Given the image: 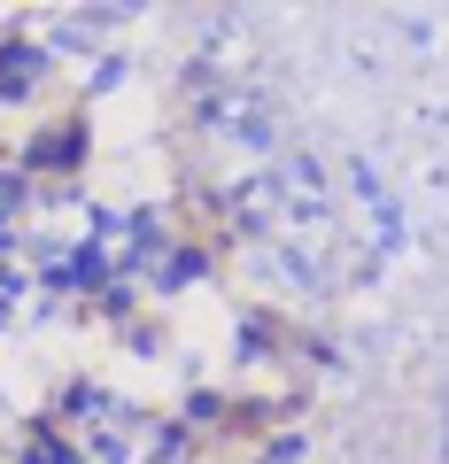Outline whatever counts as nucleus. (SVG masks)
<instances>
[{
	"mask_svg": "<svg viewBox=\"0 0 449 464\" xmlns=\"http://www.w3.org/2000/svg\"><path fill=\"white\" fill-rule=\"evenodd\" d=\"M39 78H47V47H32V39H0V101H24Z\"/></svg>",
	"mask_w": 449,
	"mask_h": 464,
	"instance_id": "obj_1",
	"label": "nucleus"
},
{
	"mask_svg": "<svg viewBox=\"0 0 449 464\" xmlns=\"http://www.w3.org/2000/svg\"><path fill=\"white\" fill-rule=\"evenodd\" d=\"M78 155H85V124H70V132L32 140V148H24V163H78Z\"/></svg>",
	"mask_w": 449,
	"mask_h": 464,
	"instance_id": "obj_2",
	"label": "nucleus"
},
{
	"mask_svg": "<svg viewBox=\"0 0 449 464\" xmlns=\"http://www.w3.org/2000/svg\"><path fill=\"white\" fill-rule=\"evenodd\" d=\"M124 264H132V271L163 264V225H155V217H132V248H124Z\"/></svg>",
	"mask_w": 449,
	"mask_h": 464,
	"instance_id": "obj_3",
	"label": "nucleus"
},
{
	"mask_svg": "<svg viewBox=\"0 0 449 464\" xmlns=\"http://www.w3.org/2000/svg\"><path fill=\"white\" fill-rule=\"evenodd\" d=\"M201 271H210V256H201V248H179L163 271H155V286H163V295H179V286H186V279H201Z\"/></svg>",
	"mask_w": 449,
	"mask_h": 464,
	"instance_id": "obj_4",
	"label": "nucleus"
},
{
	"mask_svg": "<svg viewBox=\"0 0 449 464\" xmlns=\"http://www.w3.org/2000/svg\"><path fill=\"white\" fill-rule=\"evenodd\" d=\"M24 464H78V457L54 441V426H24Z\"/></svg>",
	"mask_w": 449,
	"mask_h": 464,
	"instance_id": "obj_5",
	"label": "nucleus"
},
{
	"mask_svg": "<svg viewBox=\"0 0 449 464\" xmlns=\"http://www.w3.org/2000/svg\"><path fill=\"white\" fill-rule=\"evenodd\" d=\"M0 295H8V286H0ZM0 317H8V310H0Z\"/></svg>",
	"mask_w": 449,
	"mask_h": 464,
	"instance_id": "obj_6",
	"label": "nucleus"
}]
</instances>
